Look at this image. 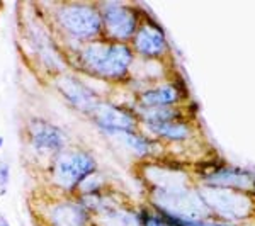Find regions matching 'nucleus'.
<instances>
[{
    "mask_svg": "<svg viewBox=\"0 0 255 226\" xmlns=\"http://www.w3.org/2000/svg\"><path fill=\"white\" fill-rule=\"evenodd\" d=\"M139 129L150 138L157 139L170 150L191 148L197 145H206L209 139L204 136L199 119H180V121L151 122L139 124Z\"/></svg>",
    "mask_w": 255,
    "mask_h": 226,
    "instance_id": "1a4fd4ad",
    "label": "nucleus"
},
{
    "mask_svg": "<svg viewBox=\"0 0 255 226\" xmlns=\"http://www.w3.org/2000/svg\"><path fill=\"white\" fill-rule=\"evenodd\" d=\"M189 170L199 186L232 189L255 196V172L228 163L221 157L197 163Z\"/></svg>",
    "mask_w": 255,
    "mask_h": 226,
    "instance_id": "39448f33",
    "label": "nucleus"
},
{
    "mask_svg": "<svg viewBox=\"0 0 255 226\" xmlns=\"http://www.w3.org/2000/svg\"><path fill=\"white\" fill-rule=\"evenodd\" d=\"M46 180L51 192L75 196L80 184L99 170L96 155L84 146L70 145L46 165Z\"/></svg>",
    "mask_w": 255,
    "mask_h": 226,
    "instance_id": "7ed1b4c3",
    "label": "nucleus"
},
{
    "mask_svg": "<svg viewBox=\"0 0 255 226\" xmlns=\"http://www.w3.org/2000/svg\"><path fill=\"white\" fill-rule=\"evenodd\" d=\"M24 134H26V143L29 150L38 158H46L48 163L60 151L70 146L67 131L43 117L27 119L26 126H24Z\"/></svg>",
    "mask_w": 255,
    "mask_h": 226,
    "instance_id": "9b49d317",
    "label": "nucleus"
},
{
    "mask_svg": "<svg viewBox=\"0 0 255 226\" xmlns=\"http://www.w3.org/2000/svg\"><path fill=\"white\" fill-rule=\"evenodd\" d=\"M92 226H143L139 204L133 199L123 201L116 206L92 216Z\"/></svg>",
    "mask_w": 255,
    "mask_h": 226,
    "instance_id": "4468645a",
    "label": "nucleus"
},
{
    "mask_svg": "<svg viewBox=\"0 0 255 226\" xmlns=\"http://www.w3.org/2000/svg\"><path fill=\"white\" fill-rule=\"evenodd\" d=\"M48 14L61 48L104 38L97 2H56L49 5Z\"/></svg>",
    "mask_w": 255,
    "mask_h": 226,
    "instance_id": "f03ea898",
    "label": "nucleus"
},
{
    "mask_svg": "<svg viewBox=\"0 0 255 226\" xmlns=\"http://www.w3.org/2000/svg\"><path fill=\"white\" fill-rule=\"evenodd\" d=\"M97 5L102 19V36L109 41L129 44L139 27L145 7L123 0H102Z\"/></svg>",
    "mask_w": 255,
    "mask_h": 226,
    "instance_id": "423d86ee",
    "label": "nucleus"
},
{
    "mask_svg": "<svg viewBox=\"0 0 255 226\" xmlns=\"http://www.w3.org/2000/svg\"><path fill=\"white\" fill-rule=\"evenodd\" d=\"M87 119L104 136L139 129V119L134 109L129 104H119L111 99H102Z\"/></svg>",
    "mask_w": 255,
    "mask_h": 226,
    "instance_id": "f8f14e48",
    "label": "nucleus"
},
{
    "mask_svg": "<svg viewBox=\"0 0 255 226\" xmlns=\"http://www.w3.org/2000/svg\"><path fill=\"white\" fill-rule=\"evenodd\" d=\"M114 187V184L111 182V179L106 174H102L101 170L90 174L84 182L80 184L79 191H77V196H90V194H101V192L108 191V189Z\"/></svg>",
    "mask_w": 255,
    "mask_h": 226,
    "instance_id": "2eb2a0df",
    "label": "nucleus"
},
{
    "mask_svg": "<svg viewBox=\"0 0 255 226\" xmlns=\"http://www.w3.org/2000/svg\"><path fill=\"white\" fill-rule=\"evenodd\" d=\"M36 215L41 226H92V216L75 196L51 192L36 203Z\"/></svg>",
    "mask_w": 255,
    "mask_h": 226,
    "instance_id": "6e6552de",
    "label": "nucleus"
},
{
    "mask_svg": "<svg viewBox=\"0 0 255 226\" xmlns=\"http://www.w3.org/2000/svg\"><path fill=\"white\" fill-rule=\"evenodd\" d=\"M61 51L68 67L75 72L114 87L129 85L136 61L129 44L99 38L90 43L65 46L61 48Z\"/></svg>",
    "mask_w": 255,
    "mask_h": 226,
    "instance_id": "f257e3e1",
    "label": "nucleus"
},
{
    "mask_svg": "<svg viewBox=\"0 0 255 226\" xmlns=\"http://www.w3.org/2000/svg\"><path fill=\"white\" fill-rule=\"evenodd\" d=\"M191 226H242V225H235V223H230V221H225V220H220L216 216H209V218H204L201 221H196L194 225Z\"/></svg>",
    "mask_w": 255,
    "mask_h": 226,
    "instance_id": "f3484780",
    "label": "nucleus"
},
{
    "mask_svg": "<svg viewBox=\"0 0 255 226\" xmlns=\"http://www.w3.org/2000/svg\"><path fill=\"white\" fill-rule=\"evenodd\" d=\"M51 80H53V87L56 89V92L60 94L61 99L73 111L80 113L85 117L102 101V97L99 96L96 90L90 87L89 84H85L84 80H80L75 73L61 72L58 75H53Z\"/></svg>",
    "mask_w": 255,
    "mask_h": 226,
    "instance_id": "ddd939ff",
    "label": "nucleus"
},
{
    "mask_svg": "<svg viewBox=\"0 0 255 226\" xmlns=\"http://www.w3.org/2000/svg\"><path fill=\"white\" fill-rule=\"evenodd\" d=\"M3 143H5V139H3V136H0V150H2Z\"/></svg>",
    "mask_w": 255,
    "mask_h": 226,
    "instance_id": "6ab92c4d",
    "label": "nucleus"
},
{
    "mask_svg": "<svg viewBox=\"0 0 255 226\" xmlns=\"http://www.w3.org/2000/svg\"><path fill=\"white\" fill-rule=\"evenodd\" d=\"M191 92L184 77L180 73L160 80L150 87L133 94L129 106L131 108H174V106H187L192 104Z\"/></svg>",
    "mask_w": 255,
    "mask_h": 226,
    "instance_id": "9d476101",
    "label": "nucleus"
},
{
    "mask_svg": "<svg viewBox=\"0 0 255 226\" xmlns=\"http://www.w3.org/2000/svg\"><path fill=\"white\" fill-rule=\"evenodd\" d=\"M0 226H10L9 220H7V218L3 216V215H0Z\"/></svg>",
    "mask_w": 255,
    "mask_h": 226,
    "instance_id": "a211bd4d",
    "label": "nucleus"
},
{
    "mask_svg": "<svg viewBox=\"0 0 255 226\" xmlns=\"http://www.w3.org/2000/svg\"><path fill=\"white\" fill-rule=\"evenodd\" d=\"M197 191L213 216L242 226H255V196L247 192L199 186Z\"/></svg>",
    "mask_w": 255,
    "mask_h": 226,
    "instance_id": "20e7f679",
    "label": "nucleus"
},
{
    "mask_svg": "<svg viewBox=\"0 0 255 226\" xmlns=\"http://www.w3.org/2000/svg\"><path fill=\"white\" fill-rule=\"evenodd\" d=\"M9 182H10V165L2 160L0 162V196L5 194Z\"/></svg>",
    "mask_w": 255,
    "mask_h": 226,
    "instance_id": "dca6fc26",
    "label": "nucleus"
},
{
    "mask_svg": "<svg viewBox=\"0 0 255 226\" xmlns=\"http://www.w3.org/2000/svg\"><path fill=\"white\" fill-rule=\"evenodd\" d=\"M129 46L133 48V53L138 60L177 65L174 48H172V43L168 39L165 29L148 12V9L143 12L141 22H139V27L134 38L131 39Z\"/></svg>",
    "mask_w": 255,
    "mask_h": 226,
    "instance_id": "0eeeda50",
    "label": "nucleus"
}]
</instances>
